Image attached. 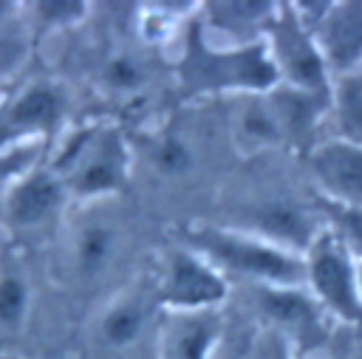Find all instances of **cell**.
I'll use <instances>...</instances> for the list:
<instances>
[{"instance_id":"cell-1","label":"cell","mask_w":362,"mask_h":359,"mask_svg":"<svg viewBox=\"0 0 362 359\" xmlns=\"http://www.w3.org/2000/svg\"><path fill=\"white\" fill-rule=\"evenodd\" d=\"M198 11V8H195ZM175 73L189 96H263L280 79L266 42H223L209 37L198 17L181 28Z\"/></svg>"},{"instance_id":"cell-2","label":"cell","mask_w":362,"mask_h":359,"mask_svg":"<svg viewBox=\"0 0 362 359\" xmlns=\"http://www.w3.org/2000/svg\"><path fill=\"white\" fill-rule=\"evenodd\" d=\"M181 243L204 254L226 280H240L249 288H291L305 277L300 252L240 226L198 223L187 229Z\"/></svg>"},{"instance_id":"cell-3","label":"cell","mask_w":362,"mask_h":359,"mask_svg":"<svg viewBox=\"0 0 362 359\" xmlns=\"http://www.w3.org/2000/svg\"><path fill=\"white\" fill-rule=\"evenodd\" d=\"M48 167L62 178L71 201L93 206L127 189L133 153L119 124L90 122L65 136Z\"/></svg>"},{"instance_id":"cell-4","label":"cell","mask_w":362,"mask_h":359,"mask_svg":"<svg viewBox=\"0 0 362 359\" xmlns=\"http://www.w3.org/2000/svg\"><path fill=\"white\" fill-rule=\"evenodd\" d=\"M303 266H305L303 286L320 302V308L337 325L362 328L359 260L325 223L303 249Z\"/></svg>"},{"instance_id":"cell-5","label":"cell","mask_w":362,"mask_h":359,"mask_svg":"<svg viewBox=\"0 0 362 359\" xmlns=\"http://www.w3.org/2000/svg\"><path fill=\"white\" fill-rule=\"evenodd\" d=\"M255 308L263 317V331L280 336L297 359H331V328L337 325L305 286L252 288Z\"/></svg>"},{"instance_id":"cell-6","label":"cell","mask_w":362,"mask_h":359,"mask_svg":"<svg viewBox=\"0 0 362 359\" xmlns=\"http://www.w3.org/2000/svg\"><path fill=\"white\" fill-rule=\"evenodd\" d=\"M68 90L57 79H28L0 102V153L45 144L65 127Z\"/></svg>"},{"instance_id":"cell-7","label":"cell","mask_w":362,"mask_h":359,"mask_svg":"<svg viewBox=\"0 0 362 359\" xmlns=\"http://www.w3.org/2000/svg\"><path fill=\"white\" fill-rule=\"evenodd\" d=\"M283 88L303 93H328L331 71L314 31L297 17L291 3H277V11L263 37Z\"/></svg>"},{"instance_id":"cell-8","label":"cell","mask_w":362,"mask_h":359,"mask_svg":"<svg viewBox=\"0 0 362 359\" xmlns=\"http://www.w3.org/2000/svg\"><path fill=\"white\" fill-rule=\"evenodd\" d=\"M153 297L161 314L223 311V302L229 300V280L204 254L178 243L164 254Z\"/></svg>"},{"instance_id":"cell-9","label":"cell","mask_w":362,"mask_h":359,"mask_svg":"<svg viewBox=\"0 0 362 359\" xmlns=\"http://www.w3.org/2000/svg\"><path fill=\"white\" fill-rule=\"evenodd\" d=\"M71 204L62 178L48 167L37 164L6 184L3 192V220L11 232L31 235L57 223Z\"/></svg>"},{"instance_id":"cell-10","label":"cell","mask_w":362,"mask_h":359,"mask_svg":"<svg viewBox=\"0 0 362 359\" xmlns=\"http://www.w3.org/2000/svg\"><path fill=\"white\" fill-rule=\"evenodd\" d=\"M305 167L322 204L362 206V144L328 136L308 147Z\"/></svg>"},{"instance_id":"cell-11","label":"cell","mask_w":362,"mask_h":359,"mask_svg":"<svg viewBox=\"0 0 362 359\" xmlns=\"http://www.w3.org/2000/svg\"><path fill=\"white\" fill-rule=\"evenodd\" d=\"M223 311L161 314L158 359H218L223 348Z\"/></svg>"},{"instance_id":"cell-12","label":"cell","mask_w":362,"mask_h":359,"mask_svg":"<svg viewBox=\"0 0 362 359\" xmlns=\"http://www.w3.org/2000/svg\"><path fill=\"white\" fill-rule=\"evenodd\" d=\"M314 37L331 76L362 68V0H331Z\"/></svg>"},{"instance_id":"cell-13","label":"cell","mask_w":362,"mask_h":359,"mask_svg":"<svg viewBox=\"0 0 362 359\" xmlns=\"http://www.w3.org/2000/svg\"><path fill=\"white\" fill-rule=\"evenodd\" d=\"M277 11L272 0H215L198 6L201 28L223 42H260Z\"/></svg>"},{"instance_id":"cell-14","label":"cell","mask_w":362,"mask_h":359,"mask_svg":"<svg viewBox=\"0 0 362 359\" xmlns=\"http://www.w3.org/2000/svg\"><path fill=\"white\" fill-rule=\"evenodd\" d=\"M119 252V229L107 215L82 218L68 240V263L71 271L82 280H96L110 269Z\"/></svg>"},{"instance_id":"cell-15","label":"cell","mask_w":362,"mask_h":359,"mask_svg":"<svg viewBox=\"0 0 362 359\" xmlns=\"http://www.w3.org/2000/svg\"><path fill=\"white\" fill-rule=\"evenodd\" d=\"M150 308H158L156 297L153 300H144V297H136V294L116 297L99 314V322H96L99 342L110 351L133 348L141 339L144 328L150 325Z\"/></svg>"},{"instance_id":"cell-16","label":"cell","mask_w":362,"mask_h":359,"mask_svg":"<svg viewBox=\"0 0 362 359\" xmlns=\"http://www.w3.org/2000/svg\"><path fill=\"white\" fill-rule=\"evenodd\" d=\"M328 130L334 139L362 144V68L331 76Z\"/></svg>"},{"instance_id":"cell-17","label":"cell","mask_w":362,"mask_h":359,"mask_svg":"<svg viewBox=\"0 0 362 359\" xmlns=\"http://www.w3.org/2000/svg\"><path fill=\"white\" fill-rule=\"evenodd\" d=\"M31 311V283L17 263L0 266V331L14 334Z\"/></svg>"},{"instance_id":"cell-18","label":"cell","mask_w":362,"mask_h":359,"mask_svg":"<svg viewBox=\"0 0 362 359\" xmlns=\"http://www.w3.org/2000/svg\"><path fill=\"white\" fill-rule=\"evenodd\" d=\"M23 8H25L31 37L34 31L37 34L65 31L82 23L88 14V3H76V0H37V3H23Z\"/></svg>"},{"instance_id":"cell-19","label":"cell","mask_w":362,"mask_h":359,"mask_svg":"<svg viewBox=\"0 0 362 359\" xmlns=\"http://www.w3.org/2000/svg\"><path fill=\"white\" fill-rule=\"evenodd\" d=\"M99 76H102V85L119 96H133V93L144 90V85H147V68H144L141 57H136L130 51L107 54L99 68Z\"/></svg>"},{"instance_id":"cell-20","label":"cell","mask_w":362,"mask_h":359,"mask_svg":"<svg viewBox=\"0 0 362 359\" xmlns=\"http://www.w3.org/2000/svg\"><path fill=\"white\" fill-rule=\"evenodd\" d=\"M153 164L164 175H187L195 164V150L178 133H164L153 144Z\"/></svg>"},{"instance_id":"cell-21","label":"cell","mask_w":362,"mask_h":359,"mask_svg":"<svg viewBox=\"0 0 362 359\" xmlns=\"http://www.w3.org/2000/svg\"><path fill=\"white\" fill-rule=\"evenodd\" d=\"M322 223L348 246V252L362 260V206H334L322 204Z\"/></svg>"},{"instance_id":"cell-22","label":"cell","mask_w":362,"mask_h":359,"mask_svg":"<svg viewBox=\"0 0 362 359\" xmlns=\"http://www.w3.org/2000/svg\"><path fill=\"white\" fill-rule=\"evenodd\" d=\"M28 37H31V31H28L23 3L0 0V59L14 57L23 45V40H28Z\"/></svg>"},{"instance_id":"cell-23","label":"cell","mask_w":362,"mask_h":359,"mask_svg":"<svg viewBox=\"0 0 362 359\" xmlns=\"http://www.w3.org/2000/svg\"><path fill=\"white\" fill-rule=\"evenodd\" d=\"M354 359H362V339H359V345L354 348Z\"/></svg>"},{"instance_id":"cell-24","label":"cell","mask_w":362,"mask_h":359,"mask_svg":"<svg viewBox=\"0 0 362 359\" xmlns=\"http://www.w3.org/2000/svg\"><path fill=\"white\" fill-rule=\"evenodd\" d=\"M218 359H238V356H232V353H218ZM240 359H246V353H243Z\"/></svg>"},{"instance_id":"cell-25","label":"cell","mask_w":362,"mask_h":359,"mask_svg":"<svg viewBox=\"0 0 362 359\" xmlns=\"http://www.w3.org/2000/svg\"><path fill=\"white\" fill-rule=\"evenodd\" d=\"M359 297H362V260H359Z\"/></svg>"}]
</instances>
